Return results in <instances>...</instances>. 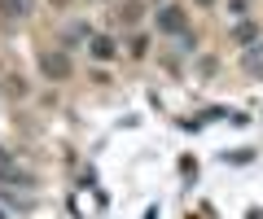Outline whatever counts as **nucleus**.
Wrapping results in <instances>:
<instances>
[{
  "label": "nucleus",
  "mask_w": 263,
  "mask_h": 219,
  "mask_svg": "<svg viewBox=\"0 0 263 219\" xmlns=\"http://www.w3.org/2000/svg\"><path fill=\"white\" fill-rule=\"evenodd\" d=\"M40 70H44V79H53V84H62V79H70V53L66 48H44L40 53Z\"/></svg>",
  "instance_id": "f257e3e1"
},
{
  "label": "nucleus",
  "mask_w": 263,
  "mask_h": 219,
  "mask_svg": "<svg viewBox=\"0 0 263 219\" xmlns=\"http://www.w3.org/2000/svg\"><path fill=\"white\" fill-rule=\"evenodd\" d=\"M154 27H158V31H167V35H180V31H189L184 9H180V5H162V9L154 13Z\"/></svg>",
  "instance_id": "f03ea898"
},
{
  "label": "nucleus",
  "mask_w": 263,
  "mask_h": 219,
  "mask_svg": "<svg viewBox=\"0 0 263 219\" xmlns=\"http://www.w3.org/2000/svg\"><path fill=\"white\" fill-rule=\"evenodd\" d=\"M241 66L250 70L254 79H263V44H250V48H246V57H241Z\"/></svg>",
  "instance_id": "7ed1b4c3"
},
{
  "label": "nucleus",
  "mask_w": 263,
  "mask_h": 219,
  "mask_svg": "<svg viewBox=\"0 0 263 219\" xmlns=\"http://www.w3.org/2000/svg\"><path fill=\"white\" fill-rule=\"evenodd\" d=\"M88 48H92L97 62H110V57H114V39H110V35H92V39H88Z\"/></svg>",
  "instance_id": "20e7f679"
},
{
  "label": "nucleus",
  "mask_w": 263,
  "mask_h": 219,
  "mask_svg": "<svg viewBox=\"0 0 263 219\" xmlns=\"http://www.w3.org/2000/svg\"><path fill=\"white\" fill-rule=\"evenodd\" d=\"M84 39H92V31H88L84 22H75V27H66V31H62V44H66V48H75V44H84Z\"/></svg>",
  "instance_id": "39448f33"
},
{
  "label": "nucleus",
  "mask_w": 263,
  "mask_h": 219,
  "mask_svg": "<svg viewBox=\"0 0 263 219\" xmlns=\"http://www.w3.org/2000/svg\"><path fill=\"white\" fill-rule=\"evenodd\" d=\"M233 39L241 48H250V44H259V27H254V22H237V31H233Z\"/></svg>",
  "instance_id": "423d86ee"
},
{
  "label": "nucleus",
  "mask_w": 263,
  "mask_h": 219,
  "mask_svg": "<svg viewBox=\"0 0 263 219\" xmlns=\"http://www.w3.org/2000/svg\"><path fill=\"white\" fill-rule=\"evenodd\" d=\"M0 184H5V189H9V184H31V175H22V171H13L9 162H5V167H0Z\"/></svg>",
  "instance_id": "0eeeda50"
},
{
  "label": "nucleus",
  "mask_w": 263,
  "mask_h": 219,
  "mask_svg": "<svg viewBox=\"0 0 263 219\" xmlns=\"http://www.w3.org/2000/svg\"><path fill=\"white\" fill-rule=\"evenodd\" d=\"M141 13H145V5H141V0H127V5L119 9V18H123V22H136Z\"/></svg>",
  "instance_id": "6e6552de"
},
{
  "label": "nucleus",
  "mask_w": 263,
  "mask_h": 219,
  "mask_svg": "<svg viewBox=\"0 0 263 219\" xmlns=\"http://www.w3.org/2000/svg\"><path fill=\"white\" fill-rule=\"evenodd\" d=\"M0 9L13 13V18H22V13H27V0H0Z\"/></svg>",
  "instance_id": "1a4fd4ad"
},
{
  "label": "nucleus",
  "mask_w": 263,
  "mask_h": 219,
  "mask_svg": "<svg viewBox=\"0 0 263 219\" xmlns=\"http://www.w3.org/2000/svg\"><path fill=\"white\" fill-rule=\"evenodd\" d=\"M176 44L184 48V53H193V48H197V39H193V31H180V35H176Z\"/></svg>",
  "instance_id": "9d476101"
},
{
  "label": "nucleus",
  "mask_w": 263,
  "mask_h": 219,
  "mask_svg": "<svg viewBox=\"0 0 263 219\" xmlns=\"http://www.w3.org/2000/svg\"><path fill=\"white\" fill-rule=\"evenodd\" d=\"M180 171H184V184H193V171H197V162H193V158H180Z\"/></svg>",
  "instance_id": "9b49d317"
},
{
  "label": "nucleus",
  "mask_w": 263,
  "mask_h": 219,
  "mask_svg": "<svg viewBox=\"0 0 263 219\" xmlns=\"http://www.w3.org/2000/svg\"><path fill=\"white\" fill-rule=\"evenodd\" d=\"M228 9H233V13H237V18H241V13H246V9H250V0H228Z\"/></svg>",
  "instance_id": "f8f14e48"
},
{
  "label": "nucleus",
  "mask_w": 263,
  "mask_h": 219,
  "mask_svg": "<svg viewBox=\"0 0 263 219\" xmlns=\"http://www.w3.org/2000/svg\"><path fill=\"white\" fill-rule=\"evenodd\" d=\"M5 162H9V149H5V145H0V167H5Z\"/></svg>",
  "instance_id": "ddd939ff"
},
{
  "label": "nucleus",
  "mask_w": 263,
  "mask_h": 219,
  "mask_svg": "<svg viewBox=\"0 0 263 219\" xmlns=\"http://www.w3.org/2000/svg\"><path fill=\"white\" fill-rule=\"evenodd\" d=\"M145 219H158V210H154V206H149V210H145Z\"/></svg>",
  "instance_id": "4468645a"
},
{
  "label": "nucleus",
  "mask_w": 263,
  "mask_h": 219,
  "mask_svg": "<svg viewBox=\"0 0 263 219\" xmlns=\"http://www.w3.org/2000/svg\"><path fill=\"white\" fill-rule=\"evenodd\" d=\"M197 5H215V0H197Z\"/></svg>",
  "instance_id": "2eb2a0df"
},
{
  "label": "nucleus",
  "mask_w": 263,
  "mask_h": 219,
  "mask_svg": "<svg viewBox=\"0 0 263 219\" xmlns=\"http://www.w3.org/2000/svg\"><path fill=\"white\" fill-rule=\"evenodd\" d=\"M0 219H5V210H0Z\"/></svg>",
  "instance_id": "dca6fc26"
}]
</instances>
